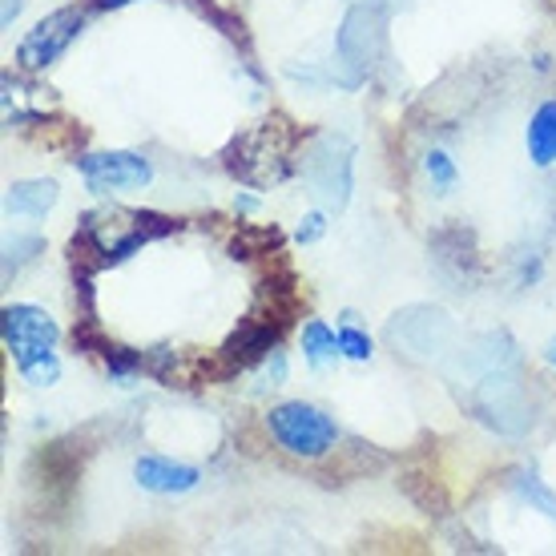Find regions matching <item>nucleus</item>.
I'll return each mask as SVG.
<instances>
[{
    "mask_svg": "<svg viewBox=\"0 0 556 556\" xmlns=\"http://www.w3.org/2000/svg\"><path fill=\"white\" fill-rule=\"evenodd\" d=\"M287 153H291V134L282 129V122H263L230 146V169L251 186H270L287 178Z\"/></svg>",
    "mask_w": 556,
    "mask_h": 556,
    "instance_id": "39448f33",
    "label": "nucleus"
},
{
    "mask_svg": "<svg viewBox=\"0 0 556 556\" xmlns=\"http://www.w3.org/2000/svg\"><path fill=\"white\" fill-rule=\"evenodd\" d=\"M37 251H41V238H37V235L4 238V278H13L16 270H21V266H25Z\"/></svg>",
    "mask_w": 556,
    "mask_h": 556,
    "instance_id": "dca6fc26",
    "label": "nucleus"
},
{
    "mask_svg": "<svg viewBox=\"0 0 556 556\" xmlns=\"http://www.w3.org/2000/svg\"><path fill=\"white\" fill-rule=\"evenodd\" d=\"M529 157L532 166H553L556 162V101H544L529 122Z\"/></svg>",
    "mask_w": 556,
    "mask_h": 556,
    "instance_id": "ddd939ff",
    "label": "nucleus"
},
{
    "mask_svg": "<svg viewBox=\"0 0 556 556\" xmlns=\"http://www.w3.org/2000/svg\"><path fill=\"white\" fill-rule=\"evenodd\" d=\"M548 363H553V367H556V339H553V343H548Z\"/></svg>",
    "mask_w": 556,
    "mask_h": 556,
    "instance_id": "393cba45",
    "label": "nucleus"
},
{
    "mask_svg": "<svg viewBox=\"0 0 556 556\" xmlns=\"http://www.w3.org/2000/svg\"><path fill=\"white\" fill-rule=\"evenodd\" d=\"M270 343H275V327H251V331H242L235 343H230V359L254 363L258 355L270 351Z\"/></svg>",
    "mask_w": 556,
    "mask_h": 556,
    "instance_id": "2eb2a0df",
    "label": "nucleus"
},
{
    "mask_svg": "<svg viewBox=\"0 0 556 556\" xmlns=\"http://www.w3.org/2000/svg\"><path fill=\"white\" fill-rule=\"evenodd\" d=\"M388 41V4L383 0H363L343 16L339 41H334V65H339V85H355L376 70L379 53Z\"/></svg>",
    "mask_w": 556,
    "mask_h": 556,
    "instance_id": "f257e3e1",
    "label": "nucleus"
},
{
    "mask_svg": "<svg viewBox=\"0 0 556 556\" xmlns=\"http://www.w3.org/2000/svg\"><path fill=\"white\" fill-rule=\"evenodd\" d=\"M77 33H81V13H77V9H61V13L45 16L37 28H28V37L21 41V49H16L21 70H28V73L49 70L56 56L77 41Z\"/></svg>",
    "mask_w": 556,
    "mask_h": 556,
    "instance_id": "6e6552de",
    "label": "nucleus"
},
{
    "mask_svg": "<svg viewBox=\"0 0 556 556\" xmlns=\"http://www.w3.org/2000/svg\"><path fill=\"white\" fill-rule=\"evenodd\" d=\"M134 480L146 492H157V496H181V492H194L202 476L190 464H174L166 456H141L134 464Z\"/></svg>",
    "mask_w": 556,
    "mask_h": 556,
    "instance_id": "9d476101",
    "label": "nucleus"
},
{
    "mask_svg": "<svg viewBox=\"0 0 556 556\" xmlns=\"http://www.w3.org/2000/svg\"><path fill=\"white\" fill-rule=\"evenodd\" d=\"M56 202V181H16L4 194V210L16 218H41L45 210H53Z\"/></svg>",
    "mask_w": 556,
    "mask_h": 556,
    "instance_id": "f8f14e48",
    "label": "nucleus"
},
{
    "mask_svg": "<svg viewBox=\"0 0 556 556\" xmlns=\"http://www.w3.org/2000/svg\"><path fill=\"white\" fill-rule=\"evenodd\" d=\"M77 169L89 181V190H98V194H105V190H138V186H146L153 178L150 162L129 150L85 153V157H77Z\"/></svg>",
    "mask_w": 556,
    "mask_h": 556,
    "instance_id": "1a4fd4ad",
    "label": "nucleus"
},
{
    "mask_svg": "<svg viewBox=\"0 0 556 556\" xmlns=\"http://www.w3.org/2000/svg\"><path fill=\"white\" fill-rule=\"evenodd\" d=\"M303 355L311 367H327V363H334V355H343V351H339V331H331V327L319 319H311L303 327Z\"/></svg>",
    "mask_w": 556,
    "mask_h": 556,
    "instance_id": "4468645a",
    "label": "nucleus"
},
{
    "mask_svg": "<svg viewBox=\"0 0 556 556\" xmlns=\"http://www.w3.org/2000/svg\"><path fill=\"white\" fill-rule=\"evenodd\" d=\"M134 0H98V9H126Z\"/></svg>",
    "mask_w": 556,
    "mask_h": 556,
    "instance_id": "b1692460",
    "label": "nucleus"
},
{
    "mask_svg": "<svg viewBox=\"0 0 556 556\" xmlns=\"http://www.w3.org/2000/svg\"><path fill=\"white\" fill-rule=\"evenodd\" d=\"M339 351H343L348 359L363 363V359H371V339H367L355 323H343V327H339Z\"/></svg>",
    "mask_w": 556,
    "mask_h": 556,
    "instance_id": "6ab92c4d",
    "label": "nucleus"
},
{
    "mask_svg": "<svg viewBox=\"0 0 556 556\" xmlns=\"http://www.w3.org/2000/svg\"><path fill=\"white\" fill-rule=\"evenodd\" d=\"M323 230H327V223H323V214H306L303 223H299V242H319Z\"/></svg>",
    "mask_w": 556,
    "mask_h": 556,
    "instance_id": "412c9836",
    "label": "nucleus"
},
{
    "mask_svg": "<svg viewBox=\"0 0 556 556\" xmlns=\"http://www.w3.org/2000/svg\"><path fill=\"white\" fill-rule=\"evenodd\" d=\"M169 230L166 218H157V214H141V210H122V206H110V210H98V214H89L85 218V238L93 242V251L101 258H129V254L153 242V238H162Z\"/></svg>",
    "mask_w": 556,
    "mask_h": 556,
    "instance_id": "f03ea898",
    "label": "nucleus"
},
{
    "mask_svg": "<svg viewBox=\"0 0 556 556\" xmlns=\"http://www.w3.org/2000/svg\"><path fill=\"white\" fill-rule=\"evenodd\" d=\"M282 376H287V363H282V355H270V363H266V379H275V383H282Z\"/></svg>",
    "mask_w": 556,
    "mask_h": 556,
    "instance_id": "5701e85b",
    "label": "nucleus"
},
{
    "mask_svg": "<svg viewBox=\"0 0 556 556\" xmlns=\"http://www.w3.org/2000/svg\"><path fill=\"white\" fill-rule=\"evenodd\" d=\"M424 169H428L431 186H435L440 194H447V190L456 186V166H452V157H447L444 150H431L428 157H424Z\"/></svg>",
    "mask_w": 556,
    "mask_h": 556,
    "instance_id": "a211bd4d",
    "label": "nucleus"
},
{
    "mask_svg": "<svg viewBox=\"0 0 556 556\" xmlns=\"http://www.w3.org/2000/svg\"><path fill=\"white\" fill-rule=\"evenodd\" d=\"M266 428H270V435H275V444L282 447V452L303 456V459L327 456V452L334 447V440H339L334 419L327 416V412H319L315 404H303V400L270 407Z\"/></svg>",
    "mask_w": 556,
    "mask_h": 556,
    "instance_id": "7ed1b4c3",
    "label": "nucleus"
},
{
    "mask_svg": "<svg viewBox=\"0 0 556 556\" xmlns=\"http://www.w3.org/2000/svg\"><path fill=\"white\" fill-rule=\"evenodd\" d=\"M21 376H25L28 388H49V383H56V376H61V363H56V355H49V359L25 367Z\"/></svg>",
    "mask_w": 556,
    "mask_h": 556,
    "instance_id": "aec40b11",
    "label": "nucleus"
},
{
    "mask_svg": "<svg viewBox=\"0 0 556 556\" xmlns=\"http://www.w3.org/2000/svg\"><path fill=\"white\" fill-rule=\"evenodd\" d=\"M56 339H61V331H56L53 315H45L41 306H28V303L4 306V343H9L21 371L33 367V363L49 359Z\"/></svg>",
    "mask_w": 556,
    "mask_h": 556,
    "instance_id": "423d86ee",
    "label": "nucleus"
},
{
    "mask_svg": "<svg viewBox=\"0 0 556 556\" xmlns=\"http://www.w3.org/2000/svg\"><path fill=\"white\" fill-rule=\"evenodd\" d=\"M388 334H391V343L404 348L407 355L435 359V355L447 348V339H452V323H447V315L435 311V306H407L404 315H395Z\"/></svg>",
    "mask_w": 556,
    "mask_h": 556,
    "instance_id": "0eeeda50",
    "label": "nucleus"
},
{
    "mask_svg": "<svg viewBox=\"0 0 556 556\" xmlns=\"http://www.w3.org/2000/svg\"><path fill=\"white\" fill-rule=\"evenodd\" d=\"M303 174L323 206L343 210L351 202V186H355V146L343 134H323L306 150Z\"/></svg>",
    "mask_w": 556,
    "mask_h": 556,
    "instance_id": "20e7f679",
    "label": "nucleus"
},
{
    "mask_svg": "<svg viewBox=\"0 0 556 556\" xmlns=\"http://www.w3.org/2000/svg\"><path fill=\"white\" fill-rule=\"evenodd\" d=\"M516 488H520V496H525V501H529L532 508H541V513L548 516V520H556V496L541 484V480H536V476H532V472H520V476H516Z\"/></svg>",
    "mask_w": 556,
    "mask_h": 556,
    "instance_id": "f3484780",
    "label": "nucleus"
},
{
    "mask_svg": "<svg viewBox=\"0 0 556 556\" xmlns=\"http://www.w3.org/2000/svg\"><path fill=\"white\" fill-rule=\"evenodd\" d=\"M21 9H25V0H4V9H0V25L13 28V21L21 16Z\"/></svg>",
    "mask_w": 556,
    "mask_h": 556,
    "instance_id": "4be33fe9",
    "label": "nucleus"
},
{
    "mask_svg": "<svg viewBox=\"0 0 556 556\" xmlns=\"http://www.w3.org/2000/svg\"><path fill=\"white\" fill-rule=\"evenodd\" d=\"M0 98H4V122L9 126H28L53 110V89H45L25 77H4L0 81Z\"/></svg>",
    "mask_w": 556,
    "mask_h": 556,
    "instance_id": "9b49d317",
    "label": "nucleus"
}]
</instances>
